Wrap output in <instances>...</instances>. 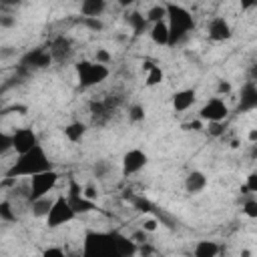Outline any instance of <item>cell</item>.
Here are the masks:
<instances>
[{
  "instance_id": "obj_1",
  "label": "cell",
  "mask_w": 257,
  "mask_h": 257,
  "mask_svg": "<svg viewBox=\"0 0 257 257\" xmlns=\"http://www.w3.org/2000/svg\"><path fill=\"white\" fill-rule=\"evenodd\" d=\"M52 167V161L44 149V145H36L32 151L24 153V155H16V161L10 165V169L6 171L8 179H32L38 173H44Z\"/></svg>"
},
{
  "instance_id": "obj_2",
  "label": "cell",
  "mask_w": 257,
  "mask_h": 257,
  "mask_svg": "<svg viewBox=\"0 0 257 257\" xmlns=\"http://www.w3.org/2000/svg\"><path fill=\"white\" fill-rule=\"evenodd\" d=\"M165 10H167L165 22L169 26V36H171L169 46H173L181 42L195 28V18L183 4H177V2H165Z\"/></svg>"
},
{
  "instance_id": "obj_3",
  "label": "cell",
  "mask_w": 257,
  "mask_h": 257,
  "mask_svg": "<svg viewBox=\"0 0 257 257\" xmlns=\"http://www.w3.org/2000/svg\"><path fill=\"white\" fill-rule=\"evenodd\" d=\"M80 257H122L114 233H100V231H88L82 241Z\"/></svg>"
},
{
  "instance_id": "obj_4",
  "label": "cell",
  "mask_w": 257,
  "mask_h": 257,
  "mask_svg": "<svg viewBox=\"0 0 257 257\" xmlns=\"http://www.w3.org/2000/svg\"><path fill=\"white\" fill-rule=\"evenodd\" d=\"M74 72H76V80L82 88H92V86L102 84L108 78L110 68L104 64H98L94 60H80L74 64Z\"/></svg>"
},
{
  "instance_id": "obj_5",
  "label": "cell",
  "mask_w": 257,
  "mask_h": 257,
  "mask_svg": "<svg viewBox=\"0 0 257 257\" xmlns=\"http://www.w3.org/2000/svg\"><path fill=\"white\" fill-rule=\"evenodd\" d=\"M58 171L56 169H48L44 173H38L30 179V185H28V201H34V199H40V197H46L50 195L56 185H58Z\"/></svg>"
},
{
  "instance_id": "obj_6",
  "label": "cell",
  "mask_w": 257,
  "mask_h": 257,
  "mask_svg": "<svg viewBox=\"0 0 257 257\" xmlns=\"http://www.w3.org/2000/svg\"><path fill=\"white\" fill-rule=\"evenodd\" d=\"M197 116H199V120L205 122V124L223 122V120L229 116V104H227V100L221 98V96H209V98L201 104Z\"/></svg>"
},
{
  "instance_id": "obj_7",
  "label": "cell",
  "mask_w": 257,
  "mask_h": 257,
  "mask_svg": "<svg viewBox=\"0 0 257 257\" xmlns=\"http://www.w3.org/2000/svg\"><path fill=\"white\" fill-rule=\"evenodd\" d=\"M74 219H76V213L68 205L66 195H54V203H52V207H50V211H48V215L44 219L46 227L48 229H58V227L74 221Z\"/></svg>"
},
{
  "instance_id": "obj_8",
  "label": "cell",
  "mask_w": 257,
  "mask_h": 257,
  "mask_svg": "<svg viewBox=\"0 0 257 257\" xmlns=\"http://www.w3.org/2000/svg\"><path fill=\"white\" fill-rule=\"evenodd\" d=\"M147 165H149V155L139 147L124 151V155L120 157V173L124 177H133V175L141 173Z\"/></svg>"
},
{
  "instance_id": "obj_9",
  "label": "cell",
  "mask_w": 257,
  "mask_h": 257,
  "mask_svg": "<svg viewBox=\"0 0 257 257\" xmlns=\"http://www.w3.org/2000/svg\"><path fill=\"white\" fill-rule=\"evenodd\" d=\"M10 141H12V151L16 155H24L28 151H32L36 145H40L38 135L32 126H18L10 133Z\"/></svg>"
},
{
  "instance_id": "obj_10",
  "label": "cell",
  "mask_w": 257,
  "mask_h": 257,
  "mask_svg": "<svg viewBox=\"0 0 257 257\" xmlns=\"http://www.w3.org/2000/svg\"><path fill=\"white\" fill-rule=\"evenodd\" d=\"M233 36V26L225 16H213L207 22V38L211 42H227Z\"/></svg>"
},
{
  "instance_id": "obj_11",
  "label": "cell",
  "mask_w": 257,
  "mask_h": 257,
  "mask_svg": "<svg viewBox=\"0 0 257 257\" xmlns=\"http://www.w3.org/2000/svg\"><path fill=\"white\" fill-rule=\"evenodd\" d=\"M66 201L68 205L72 207V211L78 215H86V213H92L96 209V203L88 201L82 197L80 193V185H76V181H70V187H68V193H66Z\"/></svg>"
},
{
  "instance_id": "obj_12",
  "label": "cell",
  "mask_w": 257,
  "mask_h": 257,
  "mask_svg": "<svg viewBox=\"0 0 257 257\" xmlns=\"http://www.w3.org/2000/svg\"><path fill=\"white\" fill-rule=\"evenodd\" d=\"M195 102H197L195 88H181V90L173 92V96H171V106L175 112H187L189 108H193Z\"/></svg>"
},
{
  "instance_id": "obj_13",
  "label": "cell",
  "mask_w": 257,
  "mask_h": 257,
  "mask_svg": "<svg viewBox=\"0 0 257 257\" xmlns=\"http://www.w3.org/2000/svg\"><path fill=\"white\" fill-rule=\"evenodd\" d=\"M257 108V86L253 80H247L241 86V98H239V110L241 112H251Z\"/></svg>"
},
{
  "instance_id": "obj_14",
  "label": "cell",
  "mask_w": 257,
  "mask_h": 257,
  "mask_svg": "<svg viewBox=\"0 0 257 257\" xmlns=\"http://www.w3.org/2000/svg\"><path fill=\"white\" fill-rule=\"evenodd\" d=\"M185 191L189 193V195H199V193H203L205 189H207V185H209V179H207V175L203 173V171H199V169H195V171H191V173H187V177H185Z\"/></svg>"
},
{
  "instance_id": "obj_15",
  "label": "cell",
  "mask_w": 257,
  "mask_h": 257,
  "mask_svg": "<svg viewBox=\"0 0 257 257\" xmlns=\"http://www.w3.org/2000/svg\"><path fill=\"white\" fill-rule=\"evenodd\" d=\"M143 72H145V86L147 88H153V86H159V84L165 82V70H163V66H159L153 60L143 62Z\"/></svg>"
},
{
  "instance_id": "obj_16",
  "label": "cell",
  "mask_w": 257,
  "mask_h": 257,
  "mask_svg": "<svg viewBox=\"0 0 257 257\" xmlns=\"http://www.w3.org/2000/svg\"><path fill=\"white\" fill-rule=\"evenodd\" d=\"M86 133H88V126H86V122H82V120H72V122H68V124L62 128V137H64L68 143H72V145L82 143L84 137H86Z\"/></svg>"
},
{
  "instance_id": "obj_17",
  "label": "cell",
  "mask_w": 257,
  "mask_h": 257,
  "mask_svg": "<svg viewBox=\"0 0 257 257\" xmlns=\"http://www.w3.org/2000/svg\"><path fill=\"white\" fill-rule=\"evenodd\" d=\"M108 4L104 0H82L78 10L82 14V18H100L106 12Z\"/></svg>"
},
{
  "instance_id": "obj_18",
  "label": "cell",
  "mask_w": 257,
  "mask_h": 257,
  "mask_svg": "<svg viewBox=\"0 0 257 257\" xmlns=\"http://www.w3.org/2000/svg\"><path fill=\"white\" fill-rule=\"evenodd\" d=\"M221 253V245L213 239H199L193 247V257H217Z\"/></svg>"
},
{
  "instance_id": "obj_19",
  "label": "cell",
  "mask_w": 257,
  "mask_h": 257,
  "mask_svg": "<svg viewBox=\"0 0 257 257\" xmlns=\"http://www.w3.org/2000/svg\"><path fill=\"white\" fill-rule=\"evenodd\" d=\"M54 203V197L52 195H46V197H40V199H34V201H28V207H30V215L34 219H46L50 207Z\"/></svg>"
},
{
  "instance_id": "obj_20",
  "label": "cell",
  "mask_w": 257,
  "mask_h": 257,
  "mask_svg": "<svg viewBox=\"0 0 257 257\" xmlns=\"http://www.w3.org/2000/svg\"><path fill=\"white\" fill-rule=\"evenodd\" d=\"M149 36L151 40L157 44V46H169L171 42V36H169V26L165 20L157 22V24H151L149 26Z\"/></svg>"
},
{
  "instance_id": "obj_21",
  "label": "cell",
  "mask_w": 257,
  "mask_h": 257,
  "mask_svg": "<svg viewBox=\"0 0 257 257\" xmlns=\"http://www.w3.org/2000/svg\"><path fill=\"white\" fill-rule=\"evenodd\" d=\"M24 64H30L32 68H46L52 64V56L48 50L38 48V50H32L24 56Z\"/></svg>"
},
{
  "instance_id": "obj_22",
  "label": "cell",
  "mask_w": 257,
  "mask_h": 257,
  "mask_svg": "<svg viewBox=\"0 0 257 257\" xmlns=\"http://www.w3.org/2000/svg\"><path fill=\"white\" fill-rule=\"evenodd\" d=\"M124 20H126L128 28L133 30V34H143V32L149 28V24H147V20H145V14L139 12V10H131V12H126Z\"/></svg>"
},
{
  "instance_id": "obj_23",
  "label": "cell",
  "mask_w": 257,
  "mask_h": 257,
  "mask_svg": "<svg viewBox=\"0 0 257 257\" xmlns=\"http://www.w3.org/2000/svg\"><path fill=\"white\" fill-rule=\"evenodd\" d=\"M114 241H116V247H118L122 257H135L137 255L139 249H137V243L131 237H126L122 233H114Z\"/></svg>"
},
{
  "instance_id": "obj_24",
  "label": "cell",
  "mask_w": 257,
  "mask_h": 257,
  "mask_svg": "<svg viewBox=\"0 0 257 257\" xmlns=\"http://www.w3.org/2000/svg\"><path fill=\"white\" fill-rule=\"evenodd\" d=\"M70 50H72V48H70V42H68V38H64V36H60V38L48 48L52 60H62L64 56L70 54Z\"/></svg>"
},
{
  "instance_id": "obj_25",
  "label": "cell",
  "mask_w": 257,
  "mask_h": 257,
  "mask_svg": "<svg viewBox=\"0 0 257 257\" xmlns=\"http://www.w3.org/2000/svg\"><path fill=\"white\" fill-rule=\"evenodd\" d=\"M143 14H145V20H147L149 26H151V24H157V22H161V20H165V16H167L165 2H163V4H151V6L147 8V12H143Z\"/></svg>"
},
{
  "instance_id": "obj_26",
  "label": "cell",
  "mask_w": 257,
  "mask_h": 257,
  "mask_svg": "<svg viewBox=\"0 0 257 257\" xmlns=\"http://www.w3.org/2000/svg\"><path fill=\"white\" fill-rule=\"evenodd\" d=\"M16 219H18V215H16L14 203L8 199L0 201V223H14Z\"/></svg>"
},
{
  "instance_id": "obj_27",
  "label": "cell",
  "mask_w": 257,
  "mask_h": 257,
  "mask_svg": "<svg viewBox=\"0 0 257 257\" xmlns=\"http://www.w3.org/2000/svg\"><path fill=\"white\" fill-rule=\"evenodd\" d=\"M145 116H147V110H145V106H143L141 102L131 104V106H128V110H126V118H128V122H133V124L143 122V120H145Z\"/></svg>"
},
{
  "instance_id": "obj_28",
  "label": "cell",
  "mask_w": 257,
  "mask_h": 257,
  "mask_svg": "<svg viewBox=\"0 0 257 257\" xmlns=\"http://www.w3.org/2000/svg\"><path fill=\"white\" fill-rule=\"evenodd\" d=\"M243 213H245V217H249V219H257V199L251 195L249 199H245V203H243Z\"/></svg>"
},
{
  "instance_id": "obj_29",
  "label": "cell",
  "mask_w": 257,
  "mask_h": 257,
  "mask_svg": "<svg viewBox=\"0 0 257 257\" xmlns=\"http://www.w3.org/2000/svg\"><path fill=\"white\" fill-rule=\"evenodd\" d=\"M233 92V84L229 82V80H225V78H221V80H217V88H215V96H221V98H225V96H229Z\"/></svg>"
},
{
  "instance_id": "obj_30",
  "label": "cell",
  "mask_w": 257,
  "mask_h": 257,
  "mask_svg": "<svg viewBox=\"0 0 257 257\" xmlns=\"http://www.w3.org/2000/svg\"><path fill=\"white\" fill-rule=\"evenodd\" d=\"M141 229H143L145 233H155V231L159 229V219H157V217H151V215L143 217V221H141Z\"/></svg>"
},
{
  "instance_id": "obj_31",
  "label": "cell",
  "mask_w": 257,
  "mask_h": 257,
  "mask_svg": "<svg viewBox=\"0 0 257 257\" xmlns=\"http://www.w3.org/2000/svg\"><path fill=\"white\" fill-rule=\"evenodd\" d=\"M94 62H98V64H104V66H108L110 62H112V54L106 50V48H96V52H94V58H92Z\"/></svg>"
},
{
  "instance_id": "obj_32",
  "label": "cell",
  "mask_w": 257,
  "mask_h": 257,
  "mask_svg": "<svg viewBox=\"0 0 257 257\" xmlns=\"http://www.w3.org/2000/svg\"><path fill=\"white\" fill-rule=\"evenodd\" d=\"M80 193H82L84 199H88V201H92V203H96V199L100 197V193H98V189H96L94 185H82V187H80Z\"/></svg>"
},
{
  "instance_id": "obj_33",
  "label": "cell",
  "mask_w": 257,
  "mask_h": 257,
  "mask_svg": "<svg viewBox=\"0 0 257 257\" xmlns=\"http://www.w3.org/2000/svg\"><path fill=\"white\" fill-rule=\"evenodd\" d=\"M245 191L249 195H255L257 193V171H251L247 177H245Z\"/></svg>"
},
{
  "instance_id": "obj_34",
  "label": "cell",
  "mask_w": 257,
  "mask_h": 257,
  "mask_svg": "<svg viewBox=\"0 0 257 257\" xmlns=\"http://www.w3.org/2000/svg\"><path fill=\"white\" fill-rule=\"evenodd\" d=\"M8 151H12L10 133H6V131L0 128V155H4V153H8Z\"/></svg>"
},
{
  "instance_id": "obj_35",
  "label": "cell",
  "mask_w": 257,
  "mask_h": 257,
  "mask_svg": "<svg viewBox=\"0 0 257 257\" xmlns=\"http://www.w3.org/2000/svg\"><path fill=\"white\" fill-rule=\"evenodd\" d=\"M40 257H68V253H66L62 247L52 245V247H46V249L40 253Z\"/></svg>"
},
{
  "instance_id": "obj_36",
  "label": "cell",
  "mask_w": 257,
  "mask_h": 257,
  "mask_svg": "<svg viewBox=\"0 0 257 257\" xmlns=\"http://www.w3.org/2000/svg\"><path fill=\"white\" fill-rule=\"evenodd\" d=\"M82 22H84V26H86L88 30H92V32H100V30L104 28V24H102L100 18H82Z\"/></svg>"
},
{
  "instance_id": "obj_37",
  "label": "cell",
  "mask_w": 257,
  "mask_h": 257,
  "mask_svg": "<svg viewBox=\"0 0 257 257\" xmlns=\"http://www.w3.org/2000/svg\"><path fill=\"white\" fill-rule=\"evenodd\" d=\"M16 24H18L16 16H12V14H0V28L10 30V28H14Z\"/></svg>"
},
{
  "instance_id": "obj_38",
  "label": "cell",
  "mask_w": 257,
  "mask_h": 257,
  "mask_svg": "<svg viewBox=\"0 0 257 257\" xmlns=\"http://www.w3.org/2000/svg\"><path fill=\"white\" fill-rule=\"evenodd\" d=\"M16 52H18V48H16V46H10V44L0 46V60H8V58L16 56Z\"/></svg>"
},
{
  "instance_id": "obj_39",
  "label": "cell",
  "mask_w": 257,
  "mask_h": 257,
  "mask_svg": "<svg viewBox=\"0 0 257 257\" xmlns=\"http://www.w3.org/2000/svg\"><path fill=\"white\" fill-rule=\"evenodd\" d=\"M247 141H249L251 145H255V143H257V128H249V135H247Z\"/></svg>"
},
{
  "instance_id": "obj_40",
  "label": "cell",
  "mask_w": 257,
  "mask_h": 257,
  "mask_svg": "<svg viewBox=\"0 0 257 257\" xmlns=\"http://www.w3.org/2000/svg\"><path fill=\"white\" fill-rule=\"evenodd\" d=\"M241 257H251V251H249V249H243V251H241Z\"/></svg>"
},
{
  "instance_id": "obj_41",
  "label": "cell",
  "mask_w": 257,
  "mask_h": 257,
  "mask_svg": "<svg viewBox=\"0 0 257 257\" xmlns=\"http://www.w3.org/2000/svg\"><path fill=\"white\" fill-rule=\"evenodd\" d=\"M217 257H225V255H223V253H219V255H217Z\"/></svg>"
},
{
  "instance_id": "obj_42",
  "label": "cell",
  "mask_w": 257,
  "mask_h": 257,
  "mask_svg": "<svg viewBox=\"0 0 257 257\" xmlns=\"http://www.w3.org/2000/svg\"><path fill=\"white\" fill-rule=\"evenodd\" d=\"M149 257H157V255H149Z\"/></svg>"
}]
</instances>
